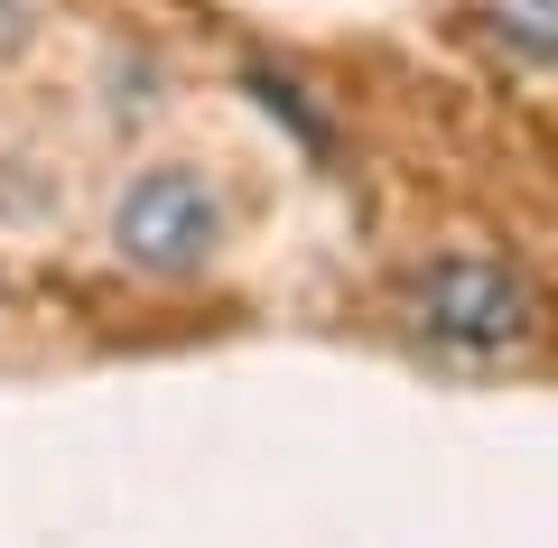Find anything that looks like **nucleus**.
<instances>
[{
    "label": "nucleus",
    "instance_id": "1",
    "mask_svg": "<svg viewBox=\"0 0 558 548\" xmlns=\"http://www.w3.org/2000/svg\"><path fill=\"white\" fill-rule=\"evenodd\" d=\"M400 316H410L418 344L438 353H521L539 334V289L494 252H438L418 260L410 289H400Z\"/></svg>",
    "mask_w": 558,
    "mask_h": 548
},
{
    "label": "nucleus",
    "instance_id": "3",
    "mask_svg": "<svg viewBox=\"0 0 558 548\" xmlns=\"http://www.w3.org/2000/svg\"><path fill=\"white\" fill-rule=\"evenodd\" d=\"M484 38L521 65H558V0H484Z\"/></svg>",
    "mask_w": 558,
    "mask_h": 548
},
{
    "label": "nucleus",
    "instance_id": "4",
    "mask_svg": "<svg viewBox=\"0 0 558 548\" xmlns=\"http://www.w3.org/2000/svg\"><path fill=\"white\" fill-rule=\"evenodd\" d=\"M28 38H38V20H28V0H0V65L20 57Z\"/></svg>",
    "mask_w": 558,
    "mask_h": 548
},
{
    "label": "nucleus",
    "instance_id": "2",
    "mask_svg": "<svg viewBox=\"0 0 558 548\" xmlns=\"http://www.w3.org/2000/svg\"><path fill=\"white\" fill-rule=\"evenodd\" d=\"M223 186L186 158H159V168H140L131 186L112 196V260L140 279H205L223 260Z\"/></svg>",
    "mask_w": 558,
    "mask_h": 548
}]
</instances>
